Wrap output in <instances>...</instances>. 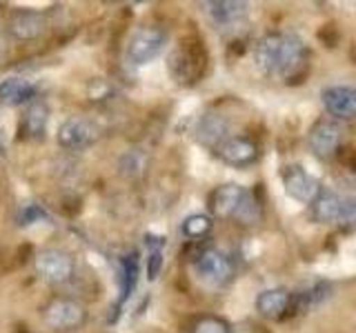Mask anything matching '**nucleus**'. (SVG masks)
I'll return each mask as SVG.
<instances>
[{
    "label": "nucleus",
    "instance_id": "dca6fc26",
    "mask_svg": "<svg viewBox=\"0 0 356 333\" xmlns=\"http://www.w3.org/2000/svg\"><path fill=\"white\" fill-rule=\"evenodd\" d=\"M196 138L207 149H218L229 138V122L220 114H205L196 125Z\"/></svg>",
    "mask_w": 356,
    "mask_h": 333
},
{
    "label": "nucleus",
    "instance_id": "f3484780",
    "mask_svg": "<svg viewBox=\"0 0 356 333\" xmlns=\"http://www.w3.org/2000/svg\"><path fill=\"white\" fill-rule=\"evenodd\" d=\"M248 3H241V0H209L203 3V11L220 27H232L241 22L248 16Z\"/></svg>",
    "mask_w": 356,
    "mask_h": 333
},
{
    "label": "nucleus",
    "instance_id": "a878e982",
    "mask_svg": "<svg viewBox=\"0 0 356 333\" xmlns=\"http://www.w3.org/2000/svg\"><path fill=\"white\" fill-rule=\"evenodd\" d=\"M161 266H163V255H161L159 249H156V251H152V255H149V266H147L149 280H156V278H159Z\"/></svg>",
    "mask_w": 356,
    "mask_h": 333
},
{
    "label": "nucleus",
    "instance_id": "aec40b11",
    "mask_svg": "<svg viewBox=\"0 0 356 333\" xmlns=\"http://www.w3.org/2000/svg\"><path fill=\"white\" fill-rule=\"evenodd\" d=\"M332 298V287L327 282H314L303 289L300 293H294V309L292 311H312L325 305Z\"/></svg>",
    "mask_w": 356,
    "mask_h": 333
},
{
    "label": "nucleus",
    "instance_id": "20e7f679",
    "mask_svg": "<svg viewBox=\"0 0 356 333\" xmlns=\"http://www.w3.org/2000/svg\"><path fill=\"white\" fill-rule=\"evenodd\" d=\"M167 44V31L159 25H145L131 33L127 44V60L134 67H143L159 58Z\"/></svg>",
    "mask_w": 356,
    "mask_h": 333
},
{
    "label": "nucleus",
    "instance_id": "393cba45",
    "mask_svg": "<svg viewBox=\"0 0 356 333\" xmlns=\"http://www.w3.org/2000/svg\"><path fill=\"white\" fill-rule=\"evenodd\" d=\"M143 166H145V158L140 155V151H129L127 155H122V160H120V171L129 178L143 173Z\"/></svg>",
    "mask_w": 356,
    "mask_h": 333
},
{
    "label": "nucleus",
    "instance_id": "2eb2a0df",
    "mask_svg": "<svg viewBox=\"0 0 356 333\" xmlns=\"http://www.w3.org/2000/svg\"><path fill=\"white\" fill-rule=\"evenodd\" d=\"M245 189L238 187V185H220L216 187L214 191L209 196V211L214 218H220V220H227V218H234L236 216V211L241 209L243 205V198H245Z\"/></svg>",
    "mask_w": 356,
    "mask_h": 333
},
{
    "label": "nucleus",
    "instance_id": "f8f14e48",
    "mask_svg": "<svg viewBox=\"0 0 356 333\" xmlns=\"http://www.w3.org/2000/svg\"><path fill=\"white\" fill-rule=\"evenodd\" d=\"M216 153L225 164L241 169V166H250L252 162L259 160V144L245 136H229L216 149Z\"/></svg>",
    "mask_w": 356,
    "mask_h": 333
},
{
    "label": "nucleus",
    "instance_id": "1a4fd4ad",
    "mask_svg": "<svg viewBox=\"0 0 356 333\" xmlns=\"http://www.w3.org/2000/svg\"><path fill=\"white\" fill-rule=\"evenodd\" d=\"M100 131L87 118H67L58 129V144L67 151L89 149L98 140Z\"/></svg>",
    "mask_w": 356,
    "mask_h": 333
},
{
    "label": "nucleus",
    "instance_id": "6e6552de",
    "mask_svg": "<svg viewBox=\"0 0 356 333\" xmlns=\"http://www.w3.org/2000/svg\"><path fill=\"white\" fill-rule=\"evenodd\" d=\"M196 275L203 282L211 287H222L232 280L234 275V264L229 260L227 253H222L218 249H203L194 260Z\"/></svg>",
    "mask_w": 356,
    "mask_h": 333
},
{
    "label": "nucleus",
    "instance_id": "0eeeda50",
    "mask_svg": "<svg viewBox=\"0 0 356 333\" xmlns=\"http://www.w3.org/2000/svg\"><path fill=\"white\" fill-rule=\"evenodd\" d=\"M36 273L47 284H63L67 282L76 271V260L72 253L63 249H44L36 255Z\"/></svg>",
    "mask_w": 356,
    "mask_h": 333
},
{
    "label": "nucleus",
    "instance_id": "7ed1b4c3",
    "mask_svg": "<svg viewBox=\"0 0 356 333\" xmlns=\"http://www.w3.org/2000/svg\"><path fill=\"white\" fill-rule=\"evenodd\" d=\"M312 218L321 225H356V200L345 198L332 189L321 187L318 196L309 203Z\"/></svg>",
    "mask_w": 356,
    "mask_h": 333
},
{
    "label": "nucleus",
    "instance_id": "39448f33",
    "mask_svg": "<svg viewBox=\"0 0 356 333\" xmlns=\"http://www.w3.org/2000/svg\"><path fill=\"white\" fill-rule=\"evenodd\" d=\"M42 320L54 331H76L87 320V309L72 298H54L44 307Z\"/></svg>",
    "mask_w": 356,
    "mask_h": 333
},
{
    "label": "nucleus",
    "instance_id": "9d476101",
    "mask_svg": "<svg viewBox=\"0 0 356 333\" xmlns=\"http://www.w3.org/2000/svg\"><path fill=\"white\" fill-rule=\"evenodd\" d=\"M281 180L285 187V194L294 198L296 203L309 205L321 191V182L309 171H305L300 164H287L281 171Z\"/></svg>",
    "mask_w": 356,
    "mask_h": 333
},
{
    "label": "nucleus",
    "instance_id": "bb28decb",
    "mask_svg": "<svg viewBox=\"0 0 356 333\" xmlns=\"http://www.w3.org/2000/svg\"><path fill=\"white\" fill-rule=\"evenodd\" d=\"M36 218H44V214L40 211V207L29 205V209H25V216L20 218V222H22V225H31V222L36 220Z\"/></svg>",
    "mask_w": 356,
    "mask_h": 333
},
{
    "label": "nucleus",
    "instance_id": "f03ea898",
    "mask_svg": "<svg viewBox=\"0 0 356 333\" xmlns=\"http://www.w3.org/2000/svg\"><path fill=\"white\" fill-rule=\"evenodd\" d=\"M167 69L178 85H196L207 69V51L196 38H185L167 58Z\"/></svg>",
    "mask_w": 356,
    "mask_h": 333
},
{
    "label": "nucleus",
    "instance_id": "f257e3e1",
    "mask_svg": "<svg viewBox=\"0 0 356 333\" xmlns=\"http://www.w3.org/2000/svg\"><path fill=\"white\" fill-rule=\"evenodd\" d=\"M254 60L263 74L294 80L307 67V47L292 33H265L254 47Z\"/></svg>",
    "mask_w": 356,
    "mask_h": 333
},
{
    "label": "nucleus",
    "instance_id": "a211bd4d",
    "mask_svg": "<svg viewBox=\"0 0 356 333\" xmlns=\"http://www.w3.org/2000/svg\"><path fill=\"white\" fill-rule=\"evenodd\" d=\"M49 125V107L42 103V100H31L25 116L20 122V133L31 142H38L44 138Z\"/></svg>",
    "mask_w": 356,
    "mask_h": 333
},
{
    "label": "nucleus",
    "instance_id": "5701e85b",
    "mask_svg": "<svg viewBox=\"0 0 356 333\" xmlns=\"http://www.w3.org/2000/svg\"><path fill=\"white\" fill-rule=\"evenodd\" d=\"M189 333H232L229 322L218 316H200L192 322Z\"/></svg>",
    "mask_w": 356,
    "mask_h": 333
},
{
    "label": "nucleus",
    "instance_id": "b1692460",
    "mask_svg": "<svg viewBox=\"0 0 356 333\" xmlns=\"http://www.w3.org/2000/svg\"><path fill=\"white\" fill-rule=\"evenodd\" d=\"M259 216H261V209H259V203L252 198V194H245V198H243V205H241V209L236 211V218L241 225H254L256 220H259Z\"/></svg>",
    "mask_w": 356,
    "mask_h": 333
},
{
    "label": "nucleus",
    "instance_id": "cd10ccee",
    "mask_svg": "<svg viewBox=\"0 0 356 333\" xmlns=\"http://www.w3.org/2000/svg\"><path fill=\"white\" fill-rule=\"evenodd\" d=\"M5 51H7V44H5V40H3V38H0V60H3Z\"/></svg>",
    "mask_w": 356,
    "mask_h": 333
},
{
    "label": "nucleus",
    "instance_id": "412c9836",
    "mask_svg": "<svg viewBox=\"0 0 356 333\" xmlns=\"http://www.w3.org/2000/svg\"><path fill=\"white\" fill-rule=\"evenodd\" d=\"M120 287H122V300H127L138 282V253H129L120 260Z\"/></svg>",
    "mask_w": 356,
    "mask_h": 333
},
{
    "label": "nucleus",
    "instance_id": "ddd939ff",
    "mask_svg": "<svg viewBox=\"0 0 356 333\" xmlns=\"http://www.w3.org/2000/svg\"><path fill=\"white\" fill-rule=\"evenodd\" d=\"M294 309V293L283 287L265 289L256 298V311L267 320H283Z\"/></svg>",
    "mask_w": 356,
    "mask_h": 333
},
{
    "label": "nucleus",
    "instance_id": "4be33fe9",
    "mask_svg": "<svg viewBox=\"0 0 356 333\" xmlns=\"http://www.w3.org/2000/svg\"><path fill=\"white\" fill-rule=\"evenodd\" d=\"M211 218L209 216H205V214H194V216H189V218H185V222H183V236L185 238H189V240H200V238H205L207 233L211 231Z\"/></svg>",
    "mask_w": 356,
    "mask_h": 333
},
{
    "label": "nucleus",
    "instance_id": "9b49d317",
    "mask_svg": "<svg viewBox=\"0 0 356 333\" xmlns=\"http://www.w3.org/2000/svg\"><path fill=\"white\" fill-rule=\"evenodd\" d=\"M321 103L334 120H352L356 118V87L332 85L321 92Z\"/></svg>",
    "mask_w": 356,
    "mask_h": 333
},
{
    "label": "nucleus",
    "instance_id": "4468645a",
    "mask_svg": "<svg viewBox=\"0 0 356 333\" xmlns=\"http://www.w3.org/2000/svg\"><path fill=\"white\" fill-rule=\"evenodd\" d=\"M44 29H47V18H44L40 11L20 9L16 14H11L9 18V36L22 42L40 38Z\"/></svg>",
    "mask_w": 356,
    "mask_h": 333
},
{
    "label": "nucleus",
    "instance_id": "423d86ee",
    "mask_svg": "<svg viewBox=\"0 0 356 333\" xmlns=\"http://www.w3.org/2000/svg\"><path fill=\"white\" fill-rule=\"evenodd\" d=\"M345 138V129L339 120H316L307 131V144L312 153L321 160H330L337 155Z\"/></svg>",
    "mask_w": 356,
    "mask_h": 333
},
{
    "label": "nucleus",
    "instance_id": "6ab92c4d",
    "mask_svg": "<svg viewBox=\"0 0 356 333\" xmlns=\"http://www.w3.org/2000/svg\"><path fill=\"white\" fill-rule=\"evenodd\" d=\"M36 96V87H33L29 80H22V78H7L0 85V100L5 105H25Z\"/></svg>",
    "mask_w": 356,
    "mask_h": 333
}]
</instances>
